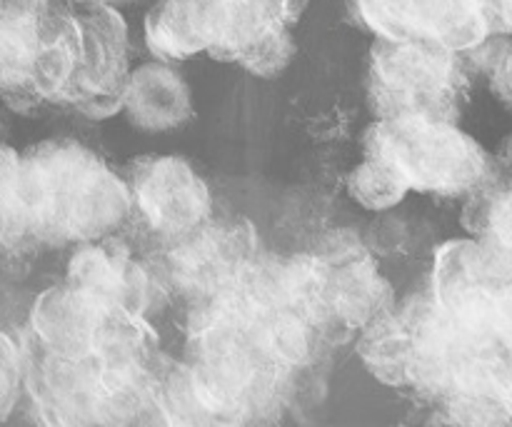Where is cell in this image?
Wrapping results in <instances>:
<instances>
[{
  "instance_id": "obj_17",
  "label": "cell",
  "mask_w": 512,
  "mask_h": 427,
  "mask_svg": "<svg viewBox=\"0 0 512 427\" xmlns=\"http://www.w3.org/2000/svg\"><path fill=\"white\" fill-rule=\"evenodd\" d=\"M348 193L350 198L365 210H388L398 205L408 195V188L390 173L380 160L365 155L348 175Z\"/></svg>"
},
{
  "instance_id": "obj_21",
  "label": "cell",
  "mask_w": 512,
  "mask_h": 427,
  "mask_svg": "<svg viewBox=\"0 0 512 427\" xmlns=\"http://www.w3.org/2000/svg\"><path fill=\"white\" fill-rule=\"evenodd\" d=\"M70 3L73 5H115V8H118V5L128 3V0H70Z\"/></svg>"
},
{
  "instance_id": "obj_20",
  "label": "cell",
  "mask_w": 512,
  "mask_h": 427,
  "mask_svg": "<svg viewBox=\"0 0 512 427\" xmlns=\"http://www.w3.org/2000/svg\"><path fill=\"white\" fill-rule=\"evenodd\" d=\"M23 390V350L0 330V420L13 413Z\"/></svg>"
},
{
  "instance_id": "obj_4",
  "label": "cell",
  "mask_w": 512,
  "mask_h": 427,
  "mask_svg": "<svg viewBox=\"0 0 512 427\" xmlns=\"http://www.w3.org/2000/svg\"><path fill=\"white\" fill-rule=\"evenodd\" d=\"M78 48L70 0H0V98L58 103Z\"/></svg>"
},
{
  "instance_id": "obj_11",
  "label": "cell",
  "mask_w": 512,
  "mask_h": 427,
  "mask_svg": "<svg viewBox=\"0 0 512 427\" xmlns=\"http://www.w3.org/2000/svg\"><path fill=\"white\" fill-rule=\"evenodd\" d=\"M168 253L170 280L185 293L210 298L240 278L255 260L253 228L243 220H213L173 238Z\"/></svg>"
},
{
  "instance_id": "obj_9",
  "label": "cell",
  "mask_w": 512,
  "mask_h": 427,
  "mask_svg": "<svg viewBox=\"0 0 512 427\" xmlns=\"http://www.w3.org/2000/svg\"><path fill=\"white\" fill-rule=\"evenodd\" d=\"M125 185L145 223L165 238L193 233L213 218V193L180 155H145L130 163Z\"/></svg>"
},
{
  "instance_id": "obj_12",
  "label": "cell",
  "mask_w": 512,
  "mask_h": 427,
  "mask_svg": "<svg viewBox=\"0 0 512 427\" xmlns=\"http://www.w3.org/2000/svg\"><path fill=\"white\" fill-rule=\"evenodd\" d=\"M310 0H235L233 28L218 60L258 78H278L298 53L293 28Z\"/></svg>"
},
{
  "instance_id": "obj_2",
  "label": "cell",
  "mask_w": 512,
  "mask_h": 427,
  "mask_svg": "<svg viewBox=\"0 0 512 427\" xmlns=\"http://www.w3.org/2000/svg\"><path fill=\"white\" fill-rule=\"evenodd\" d=\"M23 388L45 423H138L158 408L153 365H128L100 355L63 358L35 345L23 350Z\"/></svg>"
},
{
  "instance_id": "obj_15",
  "label": "cell",
  "mask_w": 512,
  "mask_h": 427,
  "mask_svg": "<svg viewBox=\"0 0 512 427\" xmlns=\"http://www.w3.org/2000/svg\"><path fill=\"white\" fill-rule=\"evenodd\" d=\"M120 113L140 133H170L193 120V93L173 63L155 58L130 70Z\"/></svg>"
},
{
  "instance_id": "obj_5",
  "label": "cell",
  "mask_w": 512,
  "mask_h": 427,
  "mask_svg": "<svg viewBox=\"0 0 512 427\" xmlns=\"http://www.w3.org/2000/svg\"><path fill=\"white\" fill-rule=\"evenodd\" d=\"M33 343L53 355H100L128 365H153L158 335L145 315L108 305L75 285L48 288L30 310Z\"/></svg>"
},
{
  "instance_id": "obj_19",
  "label": "cell",
  "mask_w": 512,
  "mask_h": 427,
  "mask_svg": "<svg viewBox=\"0 0 512 427\" xmlns=\"http://www.w3.org/2000/svg\"><path fill=\"white\" fill-rule=\"evenodd\" d=\"M18 168V150L0 143V240L3 243H18Z\"/></svg>"
},
{
  "instance_id": "obj_3",
  "label": "cell",
  "mask_w": 512,
  "mask_h": 427,
  "mask_svg": "<svg viewBox=\"0 0 512 427\" xmlns=\"http://www.w3.org/2000/svg\"><path fill=\"white\" fill-rule=\"evenodd\" d=\"M363 153L395 173L408 193L470 195L493 173L483 145L455 120L378 118L365 130Z\"/></svg>"
},
{
  "instance_id": "obj_10",
  "label": "cell",
  "mask_w": 512,
  "mask_h": 427,
  "mask_svg": "<svg viewBox=\"0 0 512 427\" xmlns=\"http://www.w3.org/2000/svg\"><path fill=\"white\" fill-rule=\"evenodd\" d=\"M380 38L438 43L468 53L493 35L485 0H350Z\"/></svg>"
},
{
  "instance_id": "obj_6",
  "label": "cell",
  "mask_w": 512,
  "mask_h": 427,
  "mask_svg": "<svg viewBox=\"0 0 512 427\" xmlns=\"http://www.w3.org/2000/svg\"><path fill=\"white\" fill-rule=\"evenodd\" d=\"M465 88L468 53L375 35L368 58V93L378 118L455 120Z\"/></svg>"
},
{
  "instance_id": "obj_13",
  "label": "cell",
  "mask_w": 512,
  "mask_h": 427,
  "mask_svg": "<svg viewBox=\"0 0 512 427\" xmlns=\"http://www.w3.org/2000/svg\"><path fill=\"white\" fill-rule=\"evenodd\" d=\"M235 0H155L145 18L150 53L168 63L210 55L218 60L233 28Z\"/></svg>"
},
{
  "instance_id": "obj_14",
  "label": "cell",
  "mask_w": 512,
  "mask_h": 427,
  "mask_svg": "<svg viewBox=\"0 0 512 427\" xmlns=\"http://www.w3.org/2000/svg\"><path fill=\"white\" fill-rule=\"evenodd\" d=\"M65 283L103 303L140 315H145L153 298V280L148 270L130 255L128 248L110 243L108 238L75 245Z\"/></svg>"
},
{
  "instance_id": "obj_18",
  "label": "cell",
  "mask_w": 512,
  "mask_h": 427,
  "mask_svg": "<svg viewBox=\"0 0 512 427\" xmlns=\"http://www.w3.org/2000/svg\"><path fill=\"white\" fill-rule=\"evenodd\" d=\"M470 63L478 65L488 75L490 90L498 95L503 103L512 105V35L493 33L468 50Z\"/></svg>"
},
{
  "instance_id": "obj_16",
  "label": "cell",
  "mask_w": 512,
  "mask_h": 427,
  "mask_svg": "<svg viewBox=\"0 0 512 427\" xmlns=\"http://www.w3.org/2000/svg\"><path fill=\"white\" fill-rule=\"evenodd\" d=\"M463 225L478 240L485 258L512 278V178L490 173L480 188L468 195Z\"/></svg>"
},
{
  "instance_id": "obj_1",
  "label": "cell",
  "mask_w": 512,
  "mask_h": 427,
  "mask_svg": "<svg viewBox=\"0 0 512 427\" xmlns=\"http://www.w3.org/2000/svg\"><path fill=\"white\" fill-rule=\"evenodd\" d=\"M133 210L125 178L75 140L20 153L18 243L80 245L110 238Z\"/></svg>"
},
{
  "instance_id": "obj_8",
  "label": "cell",
  "mask_w": 512,
  "mask_h": 427,
  "mask_svg": "<svg viewBox=\"0 0 512 427\" xmlns=\"http://www.w3.org/2000/svg\"><path fill=\"white\" fill-rule=\"evenodd\" d=\"M313 303L320 333L350 335L395 305L393 290L358 240H335L310 255Z\"/></svg>"
},
{
  "instance_id": "obj_7",
  "label": "cell",
  "mask_w": 512,
  "mask_h": 427,
  "mask_svg": "<svg viewBox=\"0 0 512 427\" xmlns=\"http://www.w3.org/2000/svg\"><path fill=\"white\" fill-rule=\"evenodd\" d=\"M80 48L58 105L103 120L123 110L130 78V30L115 5H75Z\"/></svg>"
}]
</instances>
